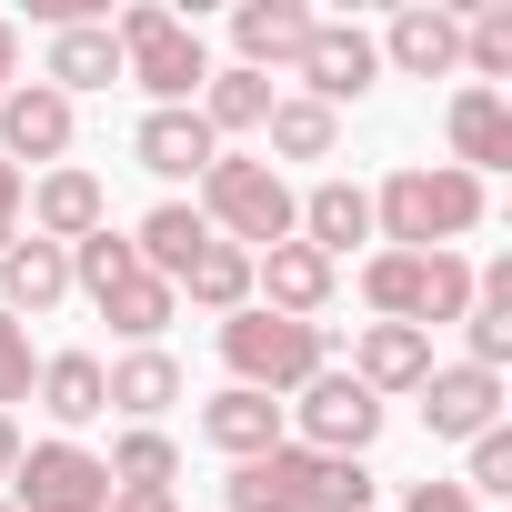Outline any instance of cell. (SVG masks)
I'll return each mask as SVG.
<instances>
[{
	"mask_svg": "<svg viewBox=\"0 0 512 512\" xmlns=\"http://www.w3.org/2000/svg\"><path fill=\"white\" fill-rule=\"evenodd\" d=\"M462 231H482V181L452 161H402L372 191V241L382 251H452Z\"/></svg>",
	"mask_w": 512,
	"mask_h": 512,
	"instance_id": "cell-1",
	"label": "cell"
},
{
	"mask_svg": "<svg viewBox=\"0 0 512 512\" xmlns=\"http://www.w3.org/2000/svg\"><path fill=\"white\" fill-rule=\"evenodd\" d=\"M221 492H231V512H372V472L302 452V442H272L262 462H231Z\"/></svg>",
	"mask_w": 512,
	"mask_h": 512,
	"instance_id": "cell-2",
	"label": "cell"
},
{
	"mask_svg": "<svg viewBox=\"0 0 512 512\" xmlns=\"http://www.w3.org/2000/svg\"><path fill=\"white\" fill-rule=\"evenodd\" d=\"M111 41H121V81H141L151 111H191V101H201L211 51H201V31H191L181 11H161V0H131V11L111 21Z\"/></svg>",
	"mask_w": 512,
	"mask_h": 512,
	"instance_id": "cell-3",
	"label": "cell"
},
{
	"mask_svg": "<svg viewBox=\"0 0 512 512\" xmlns=\"http://www.w3.org/2000/svg\"><path fill=\"white\" fill-rule=\"evenodd\" d=\"M191 211H201L211 241H231V251L292 241V181H282L272 161H251V151H221V161L201 171V201H191Z\"/></svg>",
	"mask_w": 512,
	"mask_h": 512,
	"instance_id": "cell-4",
	"label": "cell"
},
{
	"mask_svg": "<svg viewBox=\"0 0 512 512\" xmlns=\"http://www.w3.org/2000/svg\"><path fill=\"white\" fill-rule=\"evenodd\" d=\"M362 302L382 322L442 332V322L472 312V262H462V251H372V262H362Z\"/></svg>",
	"mask_w": 512,
	"mask_h": 512,
	"instance_id": "cell-5",
	"label": "cell"
},
{
	"mask_svg": "<svg viewBox=\"0 0 512 512\" xmlns=\"http://www.w3.org/2000/svg\"><path fill=\"white\" fill-rule=\"evenodd\" d=\"M221 362H231V382L241 392H302L312 372H332V332L322 322H282V312H262V302H251V312H231L221 322Z\"/></svg>",
	"mask_w": 512,
	"mask_h": 512,
	"instance_id": "cell-6",
	"label": "cell"
},
{
	"mask_svg": "<svg viewBox=\"0 0 512 512\" xmlns=\"http://www.w3.org/2000/svg\"><path fill=\"white\" fill-rule=\"evenodd\" d=\"M282 422H292V442H302V452H332V462H362V452L382 442V402H372L352 372H312V382L292 392V412H282Z\"/></svg>",
	"mask_w": 512,
	"mask_h": 512,
	"instance_id": "cell-7",
	"label": "cell"
},
{
	"mask_svg": "<svg viewBox=\"0 0 512 512\" xmlns=\"http://www.w3.org/2000/svg\"><path fill=\"white\" fill-rule=\"evenodd\" d=\"M11 512H111V472L101 452L81 442H21V472H11Z\"/></svg>",
	"mask_w": 512,
	"mask_h": 512,
	"instance_id": "cell-8",
	"label": "cell"
},
{
	"mask_svg": "<svg viewBox=\"0 0 512 512\" xmlns=\"http://www.w3.org/2000/svg\"><path fill=\"white\" fill-rule=\"evenodd\" d=\"M292 81H302V101L342 111V101H362V91L382 81V51H372V31H362V21H312V41H302Z\"/></svg>",
	"mask_w": 512,
	"mask_h": 512,
	"instance_id": "cell-9",
	"label": "cell"
},
{
	"mask_svg": "<svg viewBox=\"0 0 512 512\" xmlns=\"http://www.w3.org/2000/svg\"><path fill=\"white\" fill-rule=\"evenodd\" d=\"M332 262H322V251L312 241H272V251H251V302H262V312H282V322H322L332 312Z\"/></svg>",
	"mask_w": 512,
	"mask_h": 512,
	"instance_id": "cell-10",
	"label": "cell"
},
{
	"mask_svg": "<svg viewBox=\"0 0 512 512\" xmlns=\"http://www.w3.org/2000/svg\"><path fill=\"white\" fill-rule=\"evenodd\" d=\"M502 422V372H482V362H432V382H422V432L432 442H482Z\"/></svg>",
	"mask_w": 512,
	"mask_h": 512,
	"instance_id": "cell-11",
	"label": "cell"
},
{
	"mask_svg": "<svg viewBox=\"0 0 512 512\" xmlns=\"http://www.w3.org/2000/svg\"><path fill=\"white\" fill-rule=\"evenodd\" d=\"M21 211H31V241H91L101 221H111V191H101V171H81V161H61V171H41L31 191H21Z\"/></svg>",
	"mask_w": 512,
	"mask_h": 512,
	"instance_id": "cell-12",
	"label": "cell"
},
{
	"mask_svg": "<svg viewBox=\"0 0 512 512\" xmlns=\"http://www.w3.org/2000/svg\"><path fill=\"white\" fill-rule=\"evenodd\" d=\"M61 151H71V101L51 91V81H11L0 91V161H51L61 171Z\"/></svg>",
	"mask_w": 512,
	"mask_h": 512,
	"instance_id": "cell-13",
	"label": "cell"
},
{
	"mask_svg": "<svg viewBox=\"0 0 512 512\" xmlns=\"http://www.w3.org/2000/svg\"><path fill=\"white\" fill-rule=\"evenodd\" d=\"M402 81H452L462 71V21L452 11H432V0H412V11H392V31L372 41Z\"/></svg>",
	"mask_w": 512,
	"mask_h": 512,
	"instance_id": "cell-14",
	"label": "cell"
},
{
	"mask_svg": "<svg viewBox=\"0 0 512 512\" xmlns=\"http://www.w3.org/2000/svg\"><path fill=\"white\" fill-rule=\"evenodd\" d=\"M201 442H211L221 462H262L272 442H292V422H282V402H272V392H241V382H231V392H211V402H201Z\"/></svg>",
	"mask_w": 512,
	"mask_h": 512,
	"instance_id": "cell-15",
	"label": "cell"
},
{
	"mask_svg": "<svg viewBox=\"0 0 512 512\" xmlns=\"http://www.w3.org/2000/svg\"><path fill=\"white\" fill-rule=\"evenodd\" d=\"M292 241H312L322 262L342 272V251L372 241V191H362V181H312V191L292 201Z\"/></svg>",
	"mask_w": 512,
	"mask_h": 512,
	"instance_id": "cell-16",
	"label": "cell"
},
{
	"mask_svg": "<svg viewBox=\"0 0 512 512\" xmlns=\"http://www.w3.org/2000/svg\"><path fill=\"white\" fill-rule=\"evenodd\" d=\"M442 131H452V171H512V101L502 91H452V111H442Z\"/></svg>",
	"mask_w": 512,
	"mask_h": 512,
	"instance_id": "cell-17",
	"label": "cell"
},
{
	"mask_svg": "<svg viewBox=\"0 0 512 512\" xmlns=\"http://www.w3.org/2000/svg\"><path fill=\"white\" fill-rule=\"evenodd\" d=\"M352 382H362L372 402L422 392V382H432V332H412V322H372V332L352 342Z\"/></svg>",
	"mask_w": 512,
	"mask_h": 512,
	"instance_id": "cell-18",
	"label": "cell"
},
{
	"mask_svg": "<svg viewBox=\"0 0 512 512\" xmlns=\"http://www.w3.org/2000/svg\"><path fill=\"white\" fill-rule=\"evenodd\" d=\"M312 21L322 11H302V0H241L231 11V41H241V71H292L302 61V41H312Z\"/></svg>",
	"mask_w": 512,
	"mask_h": 512,
	"instance_id": "cell-19",
	"label": "cell"
},
{
	"mask_svg": "<svg viewBox=\"0 0 512 512\" xmlns=\"http://www.w3.org/2000/svg\"><path fill=\"white\" fill-rule=\"evenodd\" d=\"M131 161H141L151 181H201V171L221 161V141L201 131V111H141V131H131Z\"/></svg>",
	"mask_w": 512,
	"mask_h": 512,
	"instance_id": "cell-20",
	"label": "cell"
},
{
	"mask_svg": "<svg viewBox=\"0 0 512 512\" xmlns=\"http://www.w3.org/2000/svg\"><path fill=\"white\" fill-rule=\"evenodd\" d=\"M61 302H71V251L61 241H11V251H0V312H11V322L21 312L41 322Z\"/></svg>",
	"mask_w": 512,
	"mask_h": 512,
	"instance_id": "cell-21",
	"label": "cell"
},
{
	"mask_svg": "<svg viewBox=\"0 0 512 512\" xmlns=\"http://www.w3.org/2000/svg\"><path fill=\"white\" fill-rule=\"evenodd\" d=\"M41 81H51L61 101H81V91H111V81H121V41H111V21H71V31H51V61H41Z\"/></svg>",
	"mask_w": 512,
	"mask_h": 512,
	"instance_id": "cell-22",
	"label": "cell"
},
{
	"mask_svg": "<svg viewBox=\"0 0 512 512\" xmlns=\"http://www.w3.org/2000/svg\"><path fill=\"white\" fill-rule=\"evenodd\" d=\"M101 392H111V412L121 422H161L171 402H181V362L151 342V352H121V362H101Z\"/></svg>",
	"mask_w": 512,
	"mask_h": 512,
	"instance_id": "cell-23",
	"label": "cell"
},
{
	"mask_svg": "<svg viewBox=\"0 0 512 512\" xmlns=\"http://www.w3.org/2000/svg\"><path fill=\"white\" fill-rule=\"evenodd\" d=\"M171 302H201L211 322L251 312V251H231V241H201L191 262H181V282H171Z\"/></svg>",
	"mask_w": 512,
	"mask_h": 512,
	"instance_id": "cell-24",
	"label": "cell"
},
{
	"mask_svg": "<svg viewBox=\"0 0 512 512\" xmlns=\"http://www.w3.org/2000/svg\"><path fill=\"white\" fill-rule=\"evenodd\" d=\"M31 392H41V412L61 422V442H71L81 422H101V412H111V392H101V352H51Z\"/></svg>",
	"mask_w": 512,
	"mask_h": 512,
	"instance_id": "cell-25",
	"label": "cell"
},
{
	"mask_svg": "<svg viewBox=\"0 0 512 512\" xmlns=\"http://www.w3.org/2000/svg\"><path fill=\"white\" fill-rule=\"evenodd\" d=\"M272 101H282V91H272L262 71H241V61H231V71H211V81H201V101H191V111H201V131L221 141V131H262V121H272Z\"/></svg>",
	"mask_w": 512,
	"mask_h": 512,
	"instance_id": "cell-26",
	"label": "cell"
},
{
	"mask_svg": "<svg viewBox=\"0 0 512 512\" xmlns=\"http://www.w3.org/2000/svg\"><path fill=\"white\" fill-rule=\"evenodd\" d=\"M211 241V221L191 211V201H161V211H141V231H131V251H141V272L151 282H181V262Z\"/></svg>",
	"mask_w": 512,
	"mask_h": 512,
	"instance_id": "cell-27",
	"label": "cell"
},
{
	"mask_svg": "<svg viewBox=\"0 0 512 512\" xmlns=\"http://www.w3.org/2000/svg\"><path fill=\"white\" fill-rule=\"evenodd\" d=\"M91 312H101V322H111V332H121L131 352H151V342L171 332V312H181V302H171V282H151V272H131V282H111V292H101Z\"/></svg>",
	"mask_w": 512,
	"mask_h": 512,
	"instance_id": "cell-28",
	"label": "cell"
},
{
	"mask_svg": "<svg viewBox=\"0 0 512 512\" xmlns=\"http://www.w3.org/2000/svg\"><path fill=\"white\" fill-rule=\"evenodd\" d=\"M462 342H472V362H482V372H502V362H512V262L472 272V312H462Z\"/></svg>",
	"mask_w": 512,
	"mask_h": 512,
	"instance_id": "cell-29",
	"label": "cell"
},
{
	"mask_svg": "<svg viewBox=\"0 0 512 512\" xmlns=\"http://www.w3.org/2000/svg\"><path fill=\"white\" fill-rule=\"evenodd\" d=\"M101 472H111V492H171L181 452H171V432H161V422H131V432L101 452Z\"/></svg>",
	"mask_w": 512,
	"mask_h": 512,
	"instance_id": "cell-30",
	"label": "cell"
},
{
	"mask_svg": "<svg viewBox=\"0 0 512 512\" xmlns=\"http://www.w3.org/2000/svg\"><path fill=\"white\" fill-rule=\"evenodd\" d=\"M262 131H272V151H262V161H332L342 111H322V101H302V91H292V101H272V121H262Z\"/></svg>",
	"mask_w": 512,
	"mask_h": 512,
	"instance_id": "cell-31",
	"label": "cell"
},
{
	"mask_svg": "<svg viewBox=\"0 0 512 512\" xmlns=\"http://www.w3.org/2000/svg\"><path fill=\"white\" fill-rule=\"evenodd\" d=\"M462 71H472V91L512 81V0H482V11L462 21Z\"/></svg>",
	"mask_w": 512,
	"mask_h": 512,
	"instance_id": "cell-32",
	"label": "cell"
},
{
	"mask_svg": "<svg viewBox=\"0 0 512 512\" xmlns=\"http://www.w3.org/2000/svg\"><path fill=\"white\" fill-rule=\"evenodd\" d=\"M131 272H141V251H131V231H111V221H101L91 241H71V282H81L91 302H101L111 282H131Z\"/></svg>",
	"mask_w": 512,
	"mask_h": 512,
	"instance_id": "cell-33",
	"label": "cell"
},
{
	"mask_svg": "<svg viewBox=\"0 0 512 512\" xmlns=\"http://www.w3.org/2000/svg\"><path fill=\"white\" fill-rule=\"evenodd\" d=\"M462 492H472V502H502V492H512V432H502V422L472 442V472H462Z\"/></svg>",
	"mask_w": 512,
	"mask_h": 512,
	"instance_id": "cell-34",
	"label": "cell"
},
{
	"mask_svg": "<svg viewBox=\"0 0 512 512\" xmlns=\"http://www.w3.org/2000/svg\"><path fill=\"white\" fill-rule=\"evenodd\" d=\"M31 382H41V362H31V332H21L11 312H0V412H11V402H31Z\"/></svg>",
	"mask_w": 512,
	"mask_h": 512,
	"instance_id": "cell-35",
	"label": "cell"
},
{
	"mask_svg": "<svg viewBox=\"0 0 512 512\" xmlns=\"http://www.w3.org/2000/svg\"><path fill=\"white\" fill-rule=\"evenodd\" d=\"M402 512H482V502H472L462 482H412V492H402Z\"/></svg>",
	"mask_w": 512,
	"mask_h": 512,
	"instance_id": "cell-36",
	"label": "cell"
},
{
	"mask_svg": "<svg viewBox=\"0 0 512 512\" xmlns=\"http://www.w3.org/2000/svg\"><path fill=\"white\" fill-rule=\"evenodd\" d=\"M11 241H21V171L0 161V251H11Z\"/></svg>",
	"mask_w": 512,
	"mask_h": 512,
	"instance_id": "cell-37",
	"label": "cell"
},
{
	"mask_svg": "<svg viewBox=\"0 0 512 512\" xmlns=\"http://www.w3.org/2000/svg\"><path fill=\"white\" fill-rule=\"evenodd\" d=\"M111 512H181L171 492H111Z\"/></svg>",
	"mask_w": 512,
	"mask_h": 512,
	"instance_id": "cell-38",
	"label": "cell"
},
{
	"mask_svg": "<svg viewBox=\"0 0 512 512\" xmlns=\"http://www.w3.org/2000/svg\"><path fill=\"white\" fill-rule=\"evenodd\" d=\"M11 472H21V422L0 412V482H11Z\"/></svg>",
	"mask_w": 512,
	"mask_h": 512,
	"instance_id": "cell-39",
	"label": "cell"
},
{
	"mask_svg": "<svg viewBox=\"0 0 512 512\" xmlns=\"http://www.w3.org/2000/svg\"><path fill=\"white\" fill-rule=\"evenodd\" d=\"M11 81H21V31L0 21V91H11Z\"/></svg>",
	"mask_w": 512,
	"mask_h": 512,
	"instance_id": "cell-40",
	"label": "cell"
},
{
	"mask_svg": "<svg viewBox=\"0 0 512 512\" xmlns=\"http://www.w3.org/2000/svg\"><path fill=\"white\" fill-rule=\"evenodd\" d=\"M0 512H11V492H0Z\"/></svg>",
	"mask_w": 512,
	"mask_h": 512,
	"instance_id": "cell-41",
	"label": "cell"
}]
</instances>
